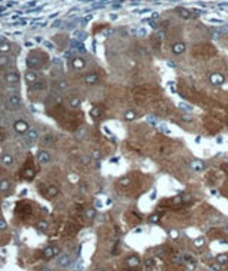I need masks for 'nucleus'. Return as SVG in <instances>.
Segmentation results:
<instances>
[{"label": "nucleus", "instance_id": "1", "mask_svg": "<svg viewBox=\"0 0 228 271\" xmlns=\"http://www.w3.org/2000/svg\"><path fill=\"white\" fill-rule=\"evenodd\" d=\"M22 106V99L17 96V94H10L6 100V107L9 110H16Z\"/></svg>", "mask_w": 228, "mask_h": 271}, {"label": "nucleus", "instance_id": "2", "mask_svg": "<svg viewBox=\"0 0 228 271\" xmlns=\"http://www.w3.org/2000/svg\"><path fill=\"white\" fill-rule=\"evenodd\" d=\"M37 139H39V132L37 130H34V129H30L29 132L26 133V143L29 144V146H32V144H34L36 141H37Z\"/></svg>", "mask_w": 228, "mask_h": 271}, {"label": "nucleus", "instance_id": "3", "mask_svg": "<svg viewBox=\"0 0 228 271\" xmlns=\"http://www.w3.org/2000/svg\"><path fill=\"white\" fill-rule=\"evenodd\" d=\"M58 253H60V248H58V247H47V248L43 251V257H44L46 260H50V258L58 255Z\"/></svg>", "mask_w": 228, "mask_h": 271}, {"label": "nucleus", "instance_id": "4", "mask_svg": "<svg viewBox=\"0 0 228 271\" xmlns=\"http://www.w3.org/2000/svg\"><path fill=\"white\" fill-rule=\"evenodd\" d=\"M14 130L17 133H20V134H26V133L30 130V127H29V124L27 121H23V120H19L14 123Z\"/></svg>", "mask_w": 228, "mask_h": 271}, {"label": "nucleus", "instance_id": "5", "mask_svg": "<svg viewBox=\"0 0 228 271\" xmlns=\"http://www.w3.org/2000/svg\"><path fill=\"white\" fill-rule=\"evenodd\" d=\"M50 160H51V156H50L49 151H46V150H41L39 151V154H37V161L40 163V164H49Z\"/></svg>", "mask_w": 228, "mask_h": 271}, {"label": "nucleus", "instance_id": "6", "mask_svg": "<svg viewBox=\"0 0 228 271\" xmlns=\"http://www.w3.org/2000/svg\"><path fill=\"white\" fill-rule=\"evenodd\" d=\"M4 80L9 83V84H17L20 82V76L16 73V72H9L4 76Z\"/></svg>", "mask_w": 228, "mask_h": 271}, {"label": "nucleus", "instance_id": "7", "mask_svg": "<svg viewBox=\"0 0 228 271\" xmlns=\"http://www.w3.org/2000/svg\"><path fill=\"white\" fill-rule=\"evenodd\" d=\"M224 76L220 73H214L210 76V83H211L212 86H221L222 83H224Z\"/></svg>", "mask_w": 228, "mask_h": 271}, {"label": "nucleus", "instance_id": "8", "mask_svg": "<svg viewBox=\"0 0 228 271\" xmlns=\"http://www.w3.org/2000/svg\"><path fill=\"white\" fill-rule=\"evenodd\" d=\"M0 161H1V164L4 167H13L14 165V158H13L12 154H3Z\"/></svg>", "mask_w": 228, "mask_h": 271}, {"label": "nucleus", "instance_id": "9", "mask_svg": "<svg viewBox=\"0 0 228 271\" xmlns=\"http://www.w3.org/2000/svg\"><path fill=\"white\" fill-rule=\"evenodd\" d=\"M57 264L60 265V267H69L70 264H71V258H70V255H67V254H64V255H60L58 257V260H57Z\"/></svg>", "mask_w": 228, "mask_h": 271}, {"label": "nucleus", "instance_id": "10", "mask_svg": "<svg viewBox=\"0 0 228 271\" xmlns=\"http://www.w3.org/2000/svg\"><path fill=\"white\" fill-rule=\"evenodd\" d=\"M185 49H187L185 43H174V44H172V47H171V50H172V53H174V54H181V53H184V51H185Z\"/></svg>", "mask_w": 228, "mask_h": 271}, {"label": "nucleus", "instance_id": "11", "mask_svg": "<svg viewBox=\"0 0 228 271\" xmlns=\"http://www.w3.org/2000/svg\"><path fill=\"white\" fill-rule=\"evenodd\" d=\"M27 66L32 67V69H39L41 66V60L37 57H33V56H29V59H27Z\"/></svg>", "mask_w": 228, "mask_h": 271}, {"label": "nucleus", "instance_id": "12", "mask_svg": "<svg viewBox=\"0 0 228 271\" xmlns=\"http://www.w3.org/2000/svg\"><path fill=\"white\" fill-rule=\"evenodd\" d=\"M25 79H26V82L29 83V84H32V83H34V82H37V80H39V76H37V73H34V72H32V70H29V72H26Z\"/></svg>", "mask_w": 228, "mask_h": 271}, {"label": "nucleus", "instance_id": "13", "mask_svg": "<svg viewBox=\"0 0 228 271\" xmlns=\"http://www.w3.org/2000/svg\"><path fill=\"white\" fill-rule=\"evenodd\" d=\"M47 87V84H46V82H43V80H37V82H34L30 84V90H44Z\"/></svg>", "mask_w": 228, "mask_h": 271}, {"label": "nucleus", "instance_id": "14", "mask_svg": "<svg viewBox=\"0 0 228 271\" xmlns=\"http://www.w3.org/2000/svg\"><path fill=\"white\" fill-rule=\"evenodd\" d=\"M127 264H128V267H131V268H136V267L140 265V258L137 255H130L127 258Z\"/></svg>", "mask_w": 228, "mask_h": 271}, {"label": "nucleus", "instance_id": "15", "mask_svg": "<svg viewBox=\"0 0 228 271\" xmlns=\"http://www.w3.org/2000/svg\"><path fill=\"white\" fill-rule=\"evenodd\" d=\"M84 82L87 83V84H96V83L98 82L97 74H87V76L84 77Z\"/></svg>", "mask_w": 228, "mask_h": 271}, {"label": "nucleus", "instance_id": "16", "mask_svg": "<svg viewBox=\"0 0 228 271\" xmlns=\"http://www.w3.org/2000/svg\"><path fill=\"white\" fill-rule=\"evenodd\" d=\"M191 168H193L194 171H201V170H204L203 161H200V160H196V161H193V163H191Z\"/></svg>", "mask_w": 228, "mask_h": 271}, {"label": "nucleus", "instance_id": "17", "mask_svg": "<svg viewBox=\"0 0 228 271\" xmlns=\"http://www.w3.org/2000/svg\"><path fill=\"white\" fill-rule=\"evenodd\" d=\"M41 143H43V146H51V144L54 143V137H53L51 134H47V136L43 137Z\"/></svg>", "mask_w": 228, "mask_h": 271}, {"label": "nucleus", "instance_id": "18", "mask_svg": "<svg viewBox=\"0 0 228 271\" xmlns=\"http://www.w3.org/2000/svg\"><path fill=\"white\" fill-rule=\"evenodd\" d=\"M84 66H86V61H84L83 59L77 57V59H74L73 60V67L74 69H83Z\"/></svg>", "mask_w": 228, "mask_h": 271}, {"label": "nucleus", "instance_id": "19", "mask_svg": "<svg viewBox=\"0 0 228 271\" xmlns=\"http://www.w3.org/2000/svg\"><path fill=\"white\" fill-rule=\"evenodd\" d=\"M9 189H10V181L7 178L0 180V191H7Z\"/></svg>", "mask_w": 228, "mask_h": 271}, {"label": "nucleus", "instance_id": "20", "mask_svg": "<svg viewBox=\"0 0 228 271\" xmlns=\"http://www.w3.org/2000/svg\"><path fill=\"white\" fill-rule=\"evenodd\" d=\"M54 86H56L57 90H66L69 87V83L66 82V80H58V82H56Z\"/></svg>", "mask_w": 228, "mask_h": 271}, {"label": "nucleus", "instance_id": "21", "mask_svg": "<svg viewBox=\"0 0 228 271\" xmlns=\"http://www.w3.org/2000/svg\"><path fill=\"white\" fill-rule=\"evenodd\" d=\"M80 99L79 97H73V99H70V101H69V106L71 107V108H79L80 107Z\"/></svg>", "mask_w": 228, "mask_h": 271}, {"label": "nucleus", "instance_id": "22", "mask_svg": "<svg viewBox=\"0 0 228 271\" xmlns=\"http://www.w3.org/2000/svg\"><path fill=\"white\" fill-rule=\"evenodd\" d=\"M57 193H58L57 187H54V186H49L47 187V196L49 197H54V196H57Z\"/></svg>", "mask_w": 228, "mask_h": 271}, {"label": "nucleus", "instance_id": "23", "mask_svg": "<svg viewBox=\"0 0 228 271\" xmlns=\"http://www.w3.org/2000/svg\"><path fill=\"white\" fill-rule=\"evenodd\" d=\"M10 44L9 43H6V41H3V43H0V51L1 53H7V51H10Z\"/></svg>", "mask_w": 228, "mask_h": 271}, {"label": "nucleus", "instance_id": "24", "mask_svg": "<svg viewBox=\"0 0 228 271\" xmlns=\"http://www.w3.org/2000/svg\"><path fill=\"white\" fill-rule=\"evenodd\" d=\"M217 263L218 264H227L228 263V255H225V254H221V255H218L217 257Z\"/></svg>", "mask_w": 228, "mask_h": 271}, {"label": "nucleus", "instance_id": "25", "mask_svg": "<svg viewBox=\"0 0 228 271\" xmlns=\"http://www.w3.org/2000/svg\"><path fill=\"white\" fill-rule=\"evenodd\" d=\"M9 61H10V57H7V56H0V67L7 66Z\"/></svg>", "mask_w": 228, "mask_h": 271}, {"label": "nucleus", "instance_id": "26", "mask_svg": "<svg viewBox=\"0 0 228 271\" xmlns=\"http://www.w3.org/2000/svg\"><path fill=\"white\" fill-rule=\"evenodd\" d=\"M37 227H39L40 230H46V228L49 227V223L46 221V220H40V221L37 223Z\"/></svg>", "mask_w": 228, "mask_h": 271}, {"label": "nucleus", "instance_id": "27", "mask_svg": "<svg viewBox=\"0 0 228 271\" xmlns=\"http://www.w3.org/2000/svg\"><path fill=\"white\" fill-rule=\"evenodd\" d=\"M96 215V210L94 208H89L87 211H86V218H93Z\"/></svg>", "mask_w": 228, "mask_h": 271}, {"label": "nucleus", "instance_id": "28", "mask_svg": "<svg viewBox=\"0 0 228 271\" xmlns=\"http://www.w3.org/2000/svg\"><path fill=\"white\" fill-rule=\"evenodd\" d=\"M134 119H136L134 111H126V120H134Z\"/></svg>", "mask_w": 228, "mask_h": 271}, {"label": "nucleus", "instance_id": "29", "mask_svg": "<svg viewBox=\"0 0 228 271\" xmlns=\"http://www.w3.org/2000/svg\"><path fill=\"white\" fill-rule=\"evenodd\" d=\"M194 246H196V247H201V246H204V238H203V237L196 238V240H194Z\"/></svg>", "mask_w": 228, "mask_h": 271}, {"label": "nucleus", "instance_id": "30", "mask_svg": "<svg viewBox=\"0 0 228 271\" xmlns=\"http://www.w3.org/2000/svg\"><path fill=\"white\" fill-rule=\"evenodd\" d=\"M33 176H34V170H32V168H29V170H26V174L25 177L27 178V180H30V178H33Z\"/></svg>", "mask_w": 228, "mask_h": 271}, {"label": "nucleus", "instance_id": "31", "mask_svg": "<svg viewBox=\"0 0 228 271\" xmlns=\"http://www.w3.org/2000/svg\"><path fill=\"white\" fill-rule=\"evenodd\" d=\"M91 116H93V117H96V119H97V117H100V108L94 107V108L91 110Z\"/></svg>", "mask_w": 228, "mask_h": 271}, {"label": "nucleus", "instance_id": "32", "mask_svg": "<svg viewBox=\"0 0 228 271\" xmlns=\"http://www.w3.org/2000/svg\"><path fill=\"white\" fill-rule=\"evenodd\" d=\"M90 161H91V158H90L89 156H83V157H82V163H83L84 165H87V164L90 163Z\"/></svg>", "mask_w": 228, "mask_h": 271}, {"label": "nucleus", "instance_id": "33", "mask_svg": "<svg viewBox=\"0 0 228 271\" xmlns=\"http://www.w3.org/2000/svg\"><path fill=\"white\" fill-rule=\"evenodd\" d=\"M6 228H7V223L3 218H0V230H6Z\"/></svg>", "mask_w": 228, "mask_h": 271}, {"label": "nucleus", "instance_id": "34", "mask_svg": "<svg viewBox=\"0 0 228 271\" xmlns=\"http://www.w3.org/2000/svg\"><path fill=\"white\" fill-rule=\"evenodd\" d=\"M150 221H151V223H158V221H160V215H158V214H154V215H151Z\"/></svg>", "mask_w": 228, "mask_h": 271}, {"label": "nucleus", "instance_id": "35", "mask_svg": "<svg viewBox=\"0 0 228 271\" xmlns=\"http://www.w3.org/2000/svg\"><path fill=\"white\" fill-rule=\"evenodd\" d=\"M91 156L94 157V158H100V157H101V153H100L98 150H93V153H91Z\"/></svg>", "mask_w": 228, "mask_h": 271}, {"label": "nucleus", "instance_id": "36", "mask_svg": "<svg viewBox=\"0 0 228 271\" xmlns=\"http://www.w3.org/2000/svg\"><path fill=\"white\" fill-rule=\"evenodd\" d=\"M180 12H181L180 14H181L183 17H185V19H188V17L191 16V14H190V12H187V10H180Z\"/></svg>", "mask_w": 228, "mask_h": 271}, {"label": "nucleus", "instance_id": "37", "mask_svg": "<svg viewBox=\"0 0 228 271\" xmlns=\"http://www.w3.org/2000/svg\"><path fill=\"white\" fill-rule=\"evenodd\" d=\"M170 237H171V238H177V237H178V231L171 230V231H170Z\"/></svg>", "mask_w": 228, "mask_h": 271}, {"label": "nucleus", "instance_id": "38", "mask_svg": "<svg viewBox=\"0 0 228 271\" xmlns=\"http://www.w3.org/2000/svg\"><path fill=\"white\" fill-rule=\"evenodd\" d=\"M153 263H154L153 260H147V261H146V264H147V268H150V267L153 265Z\"/></svg>", "mask_w": 228, "mask_h": 271}, {"label": "nucleus", "instance_id": "39", "mask_svg": "<svg viewBox=\"0 0 228 271\" xmlns=\"http://www.w3.org/2000/svg\"><path fill=\"white\" fill-rule=\"evenodd\" d=\"M181 200H183L181 197H175L174 198V203H181Z\"/></svg>", "mask_w": 228, "mask_h": 271}, {"label": "nucleus", "instance_id": "40", "mask_svg": "<svg viewBox=\"0 0 228 271\" xmlns=\"http://www.w3.org/2000/svg\"><path fill=\"white\" fill-rule=\"evenodd\" d=\"M190 198H191V197H190V196H185V197H183V200H184V201H188Z\"/></svg>", "mask_w": 228, "mask_h": 271}, {"label": "nucleus", "instance_id": "41", "mask_svg": "<svg viewBox=\"0 0 228 271\" xmlns=\"http://www.w3.org/2000/svg\"><path fill=\"white\" fill-rule=\"evenodd\" d=\"M224 170H225V173L228 174V164H225V165H224Z\"/></svg>", "mask_w": 228, "mask_h": 271}, {"label": "nucleus", "instance_id": "42", "mask_svg": "<svg viewBox=\"0 0 228 271\" xmlns=\"http://www.w3.org/2000/svg\"><path fill=\"white\" fill-rule=\"evenodd\" d=\"M221 32H224V33H225V32H228V27H222V30H221Z\"/></svg>", "mask_w": 228, "mask_h": 271}, {"label": "nucleus", "instance_id": "43", "mask_svg": "<svg viewBox=\"0 0 228 271\" xmlns=\"http://www.w3.org/2000/svg\"><path fill=\"white\" fill-rule=\"evenodd\" d=\"M3 140H4V139H3V134H1V133H0V143H1V141H3Z\"/></svg>", "mask_w": 228, "mask_h": 271}]
</instances>
